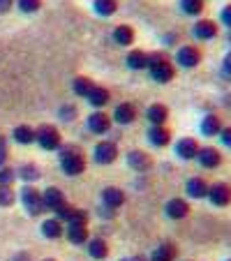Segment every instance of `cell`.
<instances>
[{"instance_id": "1", "label": "cell", "mask_w": 231, "mask_h": 261, "mask_svg": "<svg viewBox=\"0 0 231 261\" xmlns=\"http://www.w3.org/2000/svg\"><path fill=\"white\" fill-rule=\"evenodd\" d=\"M148 69H150L152 81H158V84H169V81L173 79V72H176L171 60H169V56L162 54V51L148 54Z\"/></svg>"}, {"instance_id": "2", "label": "cell", "mask_w": 231, "mask_h": 261, "mask_svg": "<svg viewBox=\"0 0 231 261\" xmlns=\"http://www.w3.org/2000/svg\"><path fill=\"white\" fill-rule=\"evenodd\" d=\"M60 164H63V171L67 176H79L86 167V160L79 153V148L65 146V148H60Z\"/></svg>"}, {"instance_id": "3", "label": "cell", "mask_w": 231, "mask_h": 261, "mask_svg": "<svg viewBox=\"0 0 231 261\" xmlns=\"http://www.w3.org/2000/svg\"><path fill=\"white\" fill-rule=\"evenodd\" d=\"M35 141L40 143L44 150H58L60 148V132L54 125H42L37 132H35Z\"/></svg>"}, {"instance_id": "4", "label": "cell", "mask_w": 231, "mask_h": 261, "mask_svg": "<svg viewBox=\"0 0 231 261\" xmlns=\"http://www.w3.org/2000/svg\"><path fill=\"white\" fill-rule=\"evenodd\" d=\"M206 199L217 208L229 206L231 203V185L229 182H215V185H208Z\"/></svg>"}, {"instance_id": "5", "label": "cell", "mask_w": 231, "mask_h": 261, "mask_svg": "<svg viewBox=\"0 0 231 261\" xmlns=\"http://www.w3.org/2000/svg\"><path fill=\"white\" fill-rule=\"evenodd\" d=\"M176 63L181 65V67H185V69L197 67V65L201 63V51H199L197 46H192V44L178 46V51H176Z\"/></svg>"}, {"instance_id": "6", "label": "cell", "mask_w": 231, "mask_h": 261, "mask_svg": "<svg viewBox=\"0 0 231 261\" xmlns=\"http://www.w3.org/2000/svg\"><path fill=\"white\" fill-rule=\"evenodd\" d=\"M21 201H23L25 211L30 213V215H40V213H44V201H42V194L37 192V190H33L28 185V188L21 190Z\"/></svg>"}, {"instance_id": "7", "label": "cell", "mask_w": 231, "mask_h": 261, "mask_svg": "<svg viewBox=\"0 0 231 261\" xmlns=\"http://www.w3.org/2000/svg\"><path fill=\"white\" fill-rule=\"evenodd\" d=\"M93 158L97 164H111L113 160L118 158V146L113 141H99L97 146H95Z\"/></svg>"}, {"instance_id": "8", "label": "cell", "mask_w": 231, "mask_h": 261, "mask_svg": "<svg viewBox=\"0 0 231 261\" xmlns=\"http://www.w3.org/2000/svg\"><path fill=\"white\" fill-rule=\"evenodd\" d=\"M197 160L199 164H201L203 169H217L222 164V155H220V150L217 148H213V146H203V148H199V153H197Z\"/></svg>"}, {"instance_id": "9", "label": "cell", "mask_w": 231, "mask_h": 261, "mask_svg": "<svg viewBox=\"0 0 231 261\" xmlns=\"http://www.w3.org/2000/svg\"><path fill=\"white\" fill-rule=\"evenodd\" d=\"M173 150H176V155L181 160H194V158H197V153H199V143H197V139L183 137L181 141H176Z\"/></svg>"}, {"instance_id": "10", "label": "cell", "mask_w": 231, "mask_h": 261, "mask_svg": "<svg viewBox=\"0 0 231 261\" xmlns=\"http://www.w3.org/2000/svg\"><path fill=\"white\" fill-rule=\"evenodd\" d=\"M192 35L197 40H213V37H217V23L211 19H199L192 28Z\"/></svg>"}, {"instance_id": "11", "label": "cell", "mask_w": 231, "mask_h": 261, "mask_svg": "<svg viewBox=\"0 0 231 261\" xmlns=\"http://www.w3.org/2000/svg\"><path fill=\"white\" fill-rule=\"evenodd\" d=\"M164 213H167V217H171V220H183V217L190 215V203L181 197L171 199V201H167V206H164Z\"/></svg>"}, {"instance_id": "12", "label": "cell", "mask_w": 231, "mask_h": 261, "mask_svg": "<svg viewBox=\"0 0 231 261\" xmlns=\"http://www.w3.org/2000/svg\"><path fill=\"white\" fill-rule=\"evenodd\" d=\"M199 132H201L203 137H220V132H222V120H220V116L206 114V116H203V120L199 123Z\"/></svg>"}, {"instance_id": "13", "label": "cell", "mask_w": 231, "mask_h": 261, "mask_svg": "<svg viewBox=\"0 0 231 261\" xmlns=\"http://www.w3.org/2000/svg\"><path fill=\"white\" fill-rule=\"evenodd\" d=\"M109 127H111V118L102 111H95V114L88 116V129L95 134H107Z\"/></svg>"}, {"instance_id": "14", "label": "cell", "mask_w": 231, "mask_h": 261, "mask_svg": "<svg viewBox=\"0 0 231 261\" xmlns=\"http://www.w3.org/2000/svg\"><path fill=\"white\" fill-rule=\"evenodd\" d=\"M134 118H137V109H134V104H130V102L118 104L116 111H113V120L118 125H130V123H134Z\"/></svg>"}, {"instance_id": "15", "label": "cell", "mask_w": 231, "mask_h": 261, "mask_svg": "<svg viewBox=\"0 0 231 261\" xmlns=\"http://www.w3.org/2000/svg\"><path fill=\"white\" fill-rule=\"evenodd\" d=\"M185 192H187V197H190V199H206V194H208V182L203 180V178L194 176V178H190V180H187Z\"/></svg>"}, {"instance_id": "16", "label": "cell", "mask_w": 231, "mask_h": 261, "mask_svg": "<svg viewBox=\"0 0 231 261\" xmlns=\"http://www.w3.org/2000/svg\"><path fill=\"white\" fill-rule=\"evenodd\" d=\"M148 141H150L152 146L162 148V146H167V143L171 141V132H169L164 125H152V127L148 129Z\"/></svg>"}, {"instance_id": "17", "label": "cell", "mask_w": 231, "mask_h": 261, "mask_svg": "<svg viewBox=\"0 0 231 261\" xmlns=\"http://www.w3.org/2000/svg\"><path fill=\"white\" fill-rule=\"evenodd\" d=\"M42 201H44L46 211H58V208L65 203V197L58 188H46L44 194H42Z\"/></svg>"}, {"instance_id": "18", "label": "cell", "mask_w": 231, "mask_h": 261, "mask_svg": "<svg viewBox=\"0 0 231 261\" xmlns=\"http://www.w3.org/2000/svg\"><path fill=\"white\" fill-rule=\"evenodd\" d=\"M146 118L150 120L152 125H164L167 123V118H169V109L164 107V104H150L148 107V111H146Z\"/></svg>"}, {"instance_id": "19", "label": "cell", "mask_w": 231, "mask_h": 261, "mask_svg": "<svg viewBox=\"0 0 231 261\" xmlns=\"http://www.w3.org/2000/svg\"><path fill=\"white\" fill-rule=\"evenodd\" d=\"M127 164L132 169H137V171H148L152 160L148 158V153H143V150H132V153L127 155Z\"/></svg>"}, {"instance_id": "20", "label": "cell", "mask_w": 231, "mask_h": 261, "mask_svg": "<svg viewBox=\"0 0 231 261\" xmlns=\"http://www.w3.org/2000/svg\"><path fill=\"white\" fill-rule=\"evenodd\" d=\"M102 201H104V206H109V208H113V211H116L118 206H123V203H125V194L120 192L118 188H107L102 192Z\"/></svg>"}, {"instance_id": "21", "label": "cell", "mask_w": 231, "mask_h": 261, "mask_svg": "<svg viewBox=\"0 0 231 261\" xmlns=\"http://www.w3.org/2000/svg\"><path fill=\"white\" fill-rule=\"evenodd\" d=\"M67 238L74 245H84L88 241V227L86 224H67Z\"/></svg>"}, {"instance_id": "22", "label": "cell", "mask_w": 231, "mask_h": 261, "mask_svg": "<svg viewBox=\"0 0 231 261\" xmlns=\"http://www.w3.org/2000/svg\"><path fill=\"white\" fill-rule=\"evenodd\" d=\"M125 63H127L130 69H143V67H148V54L141 51V49H134V51L127 54Z\"/></svg>"}, {"instance_id": "23", "label": "cell", "mask_w": 231, "mask_h": 261, "mask_svg": "<svg viewBox=\"0 0 231 261\" xmlns=\"http://www.w3.org/2000/svg\"><path fill=\"white\" fill-rule=\"evenodd\" d=\"M113 40L118 42L120 46H130L134 42V30L130 25H118V28L113 30Z\"/></svg>"}, {"instance_id": "24", "label": "cell", "mask_w": 231, "mask_h": 261, "mask_svg": "<svg viewBox=\"0 0 231 261\" xmlns=\"http://www.w3.org/2000/svg\"><path fill=\"white\" fill-rule=\"evenodd\" d=\"M88 254L93 259H104L109 254V245L102 238H93V241H88Z\"/></svg>"}, {"instance_id": "25", "label": "cell", "mask_w": 231, "mask_h": 261, "mask_svg": "<svg viewBox=\"0 0 231 261\" xmlns=\"http://www.w3.org/2000/svg\"><path fill=\"white\" fill-rule=\"evenodd\" d=\"M12 137H14L16 143H33L35 141V129L28 127V125H19V127H14V132H12Z\"/></svg>"}, {"instance_id": "26", "label": "cell", "mask_w": 231, "mask_h": 261, "mask_svg": "<svg viewBox=\"0 0 231 261\" xmlns=\"http://www.w3.org/2000/svg\"><path fill=\"white\" fill-rule=\"evenodd\" d=\"M93 7L99 16H111V14H116V10H118V0H95Z\"/></svg>"}, {"instance_id": "27", "label": "cell", "mask_w": 231, "mask_h": 261, "mask_svg": "<svg viewBox=\"0 0 231 261\" xmlns=\"http://www.w3.org/2000/svg\"><path fill=\"white\" fill-rule=\"evenodd\" d=\"M109 99H111L109 97V90L102 88V86H95V88L90 90V95H88V102L93 104V107H104Z\"/></svg>"}, {"instance_id": "28", "label": "cell", "mask_w": 231, "mask_h": 261, "mask_svg": "<svg viewBox=\"0 0 231 261\" xmlns=\"http://www.w3.org/2000/svg\"><path fill=\"white\" fill-rule=\"evenodd\" d=\"M178 5L187 16H199L203 12V0H181Z\"/></svg>"}, {"instance_id": "29", "label": "cell", "mask_w": 231, "mask_h": 261, "mask_svg": "<svg viewBox=\"0 0 231 261\" xmlns=\"http://www.w3.org/2000/svg\"><path fill=\"white\" fill-rule=\"evenodd\" d=\"M42 233H44L46 238H60L63 236V224H60V220H46L44 224H42Z\"/></svg>"}, {"instance_id": "30", "label": "cell", "mask_w": 231, "mask_h": 261, "mask_svg": "<svg viewBox=\"0 0 231 261\" xmlns=\"http://www.w3.org/2000/svg\"><path fill=\"white\" fill-rule=\"evenodd\" d=\"M93 88H95V84L88 79V76H79V79H74V93L81 95V97H88Z\"/></svg>"}, {"instance_id": "31", "label": "cell", "mask_w": 231, "mask_h": 261, "mask_svg": "<svg viewBox=\"0 0 231 261\" xmlns=\"http://www.w3.org/2000/svg\"><path fill=\"white\" fill-rule=\"evenodd\" d=\"M155 256H160V259H167V261H173L176 259V247L171 245V243H162V245L158 247V250L152 252Z\"/></svg>"}, {"instance_id": "32", "label": "cell", "mask_w": 231, "mask_h": 261, "mask_svg": "<svg viewBox=\"0 0 231 261\" xmlns=\"http://www.w3.org/2000/svg\"><path fill=\"white\" fill-rule=\"evenodd\" d=\"M19 176L23 178V180H37L40 178V169L35 167V164H23V167L19 169Z\"/></svg>"}, {"instance_id": "33", "label": "cell", "mask_w": 231, "mask_h": 261, "mask_svg": "<svg viewBox=\"0 0 231 261\" xmlns=\"http://www.w3.org/2000/svg\"><path fill=\"white\" fill-rule=\"evenodd\" d=\"M67 224H88V213L81 211V208H72L67 217Z\"/></svg>"}, {"instance_id": "34", "label": "cell", "mask_w": 231, "mask_h": 261, "mask_svg": "<svg viewBox=\"0 0 231 261\" xmlns=\"http://www.w3.org/2000/svg\"><path fill=\"white\" fill-rule=\"evenodd\" d=\"M14 203V190L10 185H0V206H12Z\"/></svg>"}, {"instance_id": "35", "label": "cell", "mask_w": 231, "mask_h": 261, "mask_svg": "<svg viewBox=\"0 0 231 261\" xmlns=\"http://www.w3.org/2000/svg\"><path fill=\"white\" fill-rule=\"evenodd\" d=\"M16 5H19L21 12H37L42 7V0H16Z\"/></svg>"}, {"instance_id": "36", "label": "cell", "mask_w": 231, "mask_h": 261, "mask_svg": "<svg viewBox=\"0 0 231 261\" xmlns=\"http://www.w3.org/2000/svg\"><path fill=\"white\" fill-rule=\"evenodd\" d=\"M60 118L63 120H74L76 118V107H74V104H63V107H60Z\"/></svg>"}, {"instance_id": "37", "label": "cell", "mask_w": 231, "mask_h": 261, "mask_svg": "<svg viewBox=\"0 0 231 261\" xmlns=\"http://www.w3.org/2000/svg\"><path fill=\"white\" fill-rule=\"evenodd\" d=\"M14 180V169H0V185H10Z\"/></svg>"}, {"instance_id": "38", "label": "cell", "mask_w": 231, "mask_h": 261, "mask_svg": "<svg viewBox=\"0 0 231 261\" xmlns=\"http://www.w3.org/2000/svg\"><path fill=\"white\" fill-rule=\"evenodd\" d=\"M220 21L226 25V28H231V5H226L224 10L220 12Z\"/></svg>"}, {"instance_id": "39", "label": "cell", "mask_w": 231, "mask_h": 261, "mask_svg": "<svg viewBox=\"0 0 231 261\" xmlns=\"http://www.w3.org/2000/svg\"><path fill=\"white\" fill-rule=\"evenodd\" d=\"M222 74H224L226 79H231V54H226L224 60H222Z\"/></svg>"}, {"instance_id": "40", "label": "cell", "mask_w": 231, "mask_h": 261, "mask_svg": "<svg viewBox=\"0 0 231 261\" xmlns=\"http://www.w3.org/2000/svg\"><path fill=\"white\" fill-rule=\"evenodd\" d=\"M56 213H58V220H67V217H69V213H72V206H69V203L65 201L63 206H60Z\"/></svg>"}, {"instance_id": "41", "label": "cell", "mask_w": 231, "mask_h": 261, "mask_svg": "<svg viewBox=\"0 0 231 261\" xmlns=\"http://www.w3.org/2000/svg\"><path fill=\"white\" fill-rule=\"evenodd\" d=\"M220 139H222V143H224V146H229V148H231V127H222Z\"/></svg>"}, {"instance_id": "42", "label": "cell", "mask_w": 231, "mask_h": 261, "mask_svg": "<svg viewBox=\"0 0 231 261\" xmlns=\"http://www.w3.org/2000/svg\"><path fill=\"white\" fill-rule=\"evenodd\" d=\"M7 160V150H5V139H0V169H3V164H5Z\"/></svg>"}, {"instance_id": "43", "label": "cell", "mask_w": 231, "mask_h": 261, "mask_svg": "<svg viewBox=\"0 0 231 261\" xmlns=\"http://www.w3.org/2000/svg\"><path fill=\"white\" fill-rule=\"evenodd\" d=\"M12 5H14V0H0V14H3V12H7Z\"/></svg>"}, {"instance_id": "44", "label": "cell", "mask_w": 231, "mask_h": 261, "mask_svg": "<svg viewBox=\"0 0 231 261\" xmlns=\"http://www.w3.org/2000/svg\"><path fill=\"white\" fill-rule=\"evenodd\" d=\"M99 215H102V217H113V215H116V211H113V208H109V206H104V208H99Z\"/></svg>"}, {"instance_id": "45", "label": "cell", "mask_w": 231, "mask_h": 261, "mask_svg": "<svg viewBox=\"0 0 231 261\" xmlns=\"http://www.w3.org/2000/svg\"><path fill=\"white\" fill-rule=\"evenodd\" d=\"M14 261H30V259H28V254H16Z\"/></svg>"}, {"instance_id": "46", "label": "cell", "mask_w": 231, "mask_h": 261, "mask_svg": "<svg viewBox=\"0 0 231 261\" xmlns=\"http://www.w3.org/2000/svg\"><path fill=\"white\" fill-rule=\"evenodd\" d=\"M150 261H167V259H160V256H155V254H152V256H150Z\"/></svg>"}, {"instance_id": "47", "label": "cell", "mask_w": 231, "mask_h": 261, "mask_svg": "<svg viewBox=\"0 0 231 261\" xmlns=\"http://www.w3.org/2000/svg\"><path fill=\"white\" fill-rule=\"evenodd\" d=\"M44 261H56V259H44Z\"/></svg>"}, {"instance_id": "48", "label": "cell", "mask_w": 231, "mask_h": 261, "mask_svg": "<svg viewBox=\"0 0 231 261\" xmlns=\"http://www.w3.org/2000/svg\"><path fill=\"white\" fill-rule=\"evenodd\" d=\"M229 42H231V33H229Z\"/></svg>"}, {"instance_id": "49", "label": "cell", "mask_w": 231, "mask_h": 261, "mask_svg": "<svg viewBox=\"0 0 231 261\" xmlns=\"http://www.w3.org/2000/svg\"><path fill=\"white\" fill-rule=\"evenodd\" d=\"M229 261H231V259H229Z\"/></svg>"}, {"instance_id": "50", "label": "cell", "mask_w": 231, "mask_h": 261, "mask_svg": "<svg viewBox=\"0 0 231 261\" xmlns=\"http://www.w3.org/2000/svg\"><path fill=\"white\" fill-rule=\"evenodd\" d=\"M127 261H130V259H127Z\"/></svg>"}]
</instances>
